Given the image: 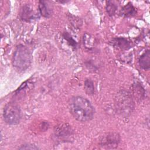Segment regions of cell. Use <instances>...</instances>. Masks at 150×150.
I'll use <instances>...</instances> for the list:
<instances>
[{
    "mask_svg": "<svg viewBox=\"0 0 150 150\" xmlns=\"http://www.w3.org/2000/svg\"><path fill=\"white\" fill-rule=\"evenodd\" d=\"M69 107L73 117L80 122H87L93 119L94 108L90 102L81 96L72 97L69 101Z\"/></svg>",
    "mask_w": 150,
    "mask_h": 150,
    "instance_id": "6da1fadb",
    "label": "cell"
},
{
    "mask_svg": "<svg viewBox=\"0 0 150 150\" xmlns=\"http://www.w3.org/2000/svg\"><path fill=\"white\" fill-rule=\"evenodd\" d=\"M21 18L27 21H29L33 17V11L28 6H25L22 9L21 13Z\"/></svg>",
    "mask_w": 150,
    "mask_h": 150,
    "instance_id": "30bf717a",
    "label": "cell"
},
{
    "mask_svg": "<svg viewBox=\"0 0 150 150\" xmlns=\"http://www.w3.org/2000/svg\"><path fill=\"white\" fill-rule=\"evenodd\" d=\"M32 56L29 50L23 45H19L14 53L13 65L16 68L23 70L30 64Z\"/></svg>",
    "mask_w": 150,
    "mask_h": 150,
    "instance_id": "7a4b0ae2",
    "label": "cell"
},
{
    "mask_svg": "<svg viewBox=\"0 0 150 150\" xmlns=\"http://www.w3.org/2000/svg\"><path fill=\"white\" fill-rule=\"evenodd\" d=\"M84 90L86 93L88 95H93L94 93V86L92 80L88 79L85 80L84 82Z\"/></svg>",
    "mask_w": 150,
    "mask_h": 150,
    "instance_id": "8fae6325",
    "label": "cell"
},
{
    "mask_svg": "<svg viewBox=\"0 0 150 150\" xmlns=\"http://www.w3.org/2000/svg\"><path fill=\"white\" fill-rule=\"evenodd\" d=\"M19 149H38L39 148L36 146L35 145L33 144H24L21 145L20 148H19Z\"/></svg>",
    "mask_w": 150,
    "mask_h": 150,
    "instance_id": "4fadbf2b",
    "label": "cell"
},
{
    "mask_svg": "<svg viewBox=\"0 0 150 150\" xmlns=\"http://www.w3.org/2000/svg\"><path fill=\"white\" fill-rule=\"evenodd\" d=\"M39 8L40 14L46 18H49L52 14V9L45 1H39Z\"/></svg>",
    "mask_w": 150,
    "mask_h": 150,
    "instance_id": "52a82bcc",
    "label": "cell"
},
{
    "mask_svg": "<svg viewBox=\"0 0 150 150\" xmlns=\"http://www.w3.org/2000/svg\"><path fill=\"white\" fill-rule=\"evenodd\" d=\"M136 13L135 8L131 3L127 4L121 9V14L125 16H132L135 15Z\"/></svg>",
    "mask_w": 150,
    "mask_h": 150,
    "instance_id": "ba28073f",
    "label": "cell"
},
{
    "mask_svg": "<svg viewBox=\"0 0 150 150\" xmlns=\"http://www.w3.org/2000/svg\"><path fill=\"white\" fill-rule=\"evenodd\" d=\"M4 121L9 125H17L22 118V112L20 107L15 103H8L4 110Z\"/></svg>",
    "mask_w": 150,
    "mask_h": 150,
    "instance_id": "3957f363",
    "label": "cell"
},
{
    "mask_svg": "<svg viewBox=\"0 0 150 150\" xmlns=\"http://www.w3.org/2000/svg\"><path fill=\"white\" fill-rule=\"evenodd\" d=\"M139 63L140 67L144 70H148L150 67V52L149 50H146L139 57Z\"/></svg>",
    "mask_w": 150,
    "mask_h": 150,
    "instance_id": "8992f818",
    "label": "cell"
},
{
    "mask_svg": "<svg viewBox=\"0 0 150 150\" xmlns=\"http://www.w3.org/2000/svg\"><path fill=\"white\" fill-rule=\"evenodd\" d=\"M116 100L117 107L121 113L127 115L131 112L133 108V103L132 98L128 92L121 91L117 95Z\"/></svg>",
    "mask_w": 150,
    "mask_h": 150,
    "instance_id": "277c9868",
    "label": "cell"
},
{
    "mask_svg": "<svg viewBox=\"0 0 150 150\" xmlns=\"http://www.w3.org/2000/svg\"><path fill=\"white\" fill-rule=\"evenodd\" d=\"M112 44L115 47H117L122 49H127V47L129 46V43L127 41V40L122 38L114 39L112 41Z\"/></svg>",
    "mask_w": 150,
    "mask_h": 150,
    "instance_id": "9c48e42d",
    "label": "cell"
},
{
    "mask_svg": "<svg viewBox=\"0 0 150 150\" xmlns=\"http://www.w3.org/2000/svg\"><path fill=\"white\" fill-rule=\"evenodd\" d=\"M120 136L117 132H109L103 135L100 141V146L104 149H114L118 146Z\"/></svg>",
    "mask_w": 150,
    "mask_h": 150,
    "instance_id": "5b68a950",
    "label": "cell"
},
{
    "mask_svg": "<svg viewBox=\"0 0 150 150\" xmlns=\"http://www.w3.org/2000/svg\"><path fill=\"white\" fill-rule=\"evenodd\" d=\"M106 11L110 16L114 15L117 11V6L114 1H108L106 2Z\"/></svg>",
    "mask_w": 150,
    "mask_h": 150,
    "instance_id": "7c38bea8",
    "label": "cell"
}]
</instances>
